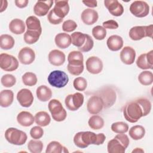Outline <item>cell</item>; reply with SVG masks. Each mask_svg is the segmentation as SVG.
Instances as JSON below:
<instances>
[{
  "instance_id": "cell-40",
  "label": "cell",
  "mask_w": 153,
  "mask_h": 153,
  "mask_svg": "<svg viewBox=\"0 0 153 153\" xmlns=\"http://www.w3.org/2000/svg\"><path fill=\"white\" fill-rule=\"evenodd\" d=\"M27 148L32 153H40L43 148V143L41 140L32 139L28 142Z\"/></svg>"
},
{
  "instance_id": "cell-4",
  "label": "cell",
  "mask_w": 153,
  "mask_h": 153,
  "mask_svg": "<svg viewBox=\"0 0 153 153\" xmlns=\"http://www.w3.org/2000/svg\"><path fill=\"white\" fill-rule=\"evenodd\" d=\"M94 95L99 96L103 100L104 106L103 108H109L115 103L117 99V93L112 87L105 86L99 90H97L94 93Z\"/></svg>"
},
{
  "instance_id": "cell-51",
  "label": "cell",
  "mask_w": 153,
  "mask_h": 153,
  "mask_svg": "<svg viewBox=\"0 0 153 153\" xmlns=\"http://www.w3.org/2000/svg\"><path fill=\"white\" fill-rule=\"evenodd\" d=\"M14 3L17 7L20 8H23L27 7L29 3V1L28 0H16L14 1Z\"/></svg>"
},
{
  "instance_id": "cell-35",
  "label": "cell",
  "mask_w": 153,
  "mask_h": 153,
  "mask_svg": "<svg viewBox=\"0 0 153 153\" xmlns=\"http://www.w3.org/2000/svg\"><path fill=\"white\" fill-rule=\"evenodd\" d=\"M86 35L80 32H74L71 36L72 44L78 48L81 47L85 42Z\"/></svg>"
},
{
  "instance_id": "cell-48",
  "label": "cell",
  "mask_w": 153,
  "mask_h": 153,
  "mask_svg": "<svg viewBox=\"0 0 153 153\" xmlns=\"http://www.w3.org/2000/svg\"><path fill=\"white\" fill-rule=\"evenodd\" d=\"M67 69L68 72L75 76L79 75L84 71V65L81 66H72L68 64Z\"/></svg>"
},
{
  "instance_id": "cell-7",
  "label": "cell",
  "mask_w": 153,
  "mask_h": 153,
  "mask_svg": "<svg viewBox=\"0 0 153 153\" xmlns=\"http://www.w3.org/2000/svg\"><path fill=\"white\" fill-rule=\"evenodd\" d=\"M47 80L51 86L56 88H62L68 83L69 78L65 72L55 70L50 72Z\"/></svg>"
},
{
  "instance_id": "cell-31",
  "label": "cell",
  "mask_w": 153,
  "mask_h": 153,
  "mask_svg": "<svg viewBox=\"0 0 153 153\" xmlns=\"http://www.w3.org/2000/svg\"><path fill=\"white\" fill-rule=\"evenodd\" d=\"M26 25L28 30L42 32L41 22L35 16H31L28 17L26 20Z\"/></svg>"
},
{
  "instance_id": "cell-24",
  "label": "cell",
  "mask_w": 153,
  "mask_h": 153,
  "mask_svg": "<svg viewBox=\"0 0 153 153\" xmlns=\"http://www.w3.org/2000/svg\"><path fill=\"white\" fill-rule=\"evenodd\" d=\"M57 47L61 49H65L69 47L72 43L71 36L66 33H57L54 38Z\"/></svg>"
},
{
  "instance_id": "cell-26",
  "label": "cell",
  "mask_w": 153,
  "mask_h": 153,
  "mask_svg": "<svg viewBox=\"0 0 153 153\" xmlns=\"http://www.w3.org/2000/svg\"><path fill=\"white\" fill-rule=\"evenodd\" d=\"M26 26L24 22L19 19H14L12 20L9 24L10 30L16 35H19L24 33Z\"/></svg>"
},
{
  "instance_id": "cell-2",
  "label": "cell",
  "mask_w": 153,
  "mask_h": 153,
  "mask_svg": "<svg viewBox=\"0 0 153 153\" xmlns=\"http://www.w3.org/2000/svg\"><path fill=\"white\" fill-rule=\"evenodd\" d=\"M105 139L106 136L102 133L96 134L89 131H79L74 136V142L77 147L85 148L90 145H102Z\"/></svg>"
},
{
  "instance_id": "cell-44",
  "label": "cell",
  "mask_w": 153,
  "mask_h": 153,
  "mask_svg": "<svg viewBox=\"0 0 153 153\" xmlns=\"http://www.w3.org/2000/svg\"><path fill=\"white\" fill-rule=\"evenodd\" d=\"M87 80L83 77H77L73 82L74 87L78 91H84L87 88Z\"/></svg>"
},
{
  "instance_id": "cell-28",
  "label": "cell",
  "mask_w": 153,
  "mask_h": 153,
  "mask_svg": "<svg viewBox=\"0 0 153 153\" xmlns=\"http://www.w3.org/2000/svg\"><path fill=\"white\" fill-rule=\"evenodd\" d=\"M36 94L37 98L41 102H47L49 100L52 96L51 89L44 85H40L37 88Z\"/></svg>"
},
{
  "instance_id": "cell-8",
  "label": "cell",
  "mask_w": 153,
  "mask_h": 153,
  "mask_svg": "<svg viewBox=\"0 0 153 153\" xmlns=\"http://www.w3.org/2000/svg\"><path fill=\"white\" fill-rule=\"evenodd\" d=\"M152 25L134 26L129 31V36L133 41H139L148 36L152 38Z\"/></svg>"
},
{
  "instance_id": "cell-29",
  "label": "cell",
  "mask_w": 153,
  "mask_h": 153,
  "mask_svg": "<svg viewBox=\"0 0 153 153\" xmlns=\"http://www.w3.org/2000/svg\"><path fill=\"white\" fill-rule=\"evenodd\" d=\"M68 64L72 66L83 65L84 57L82 53L79 51H72L68 56Z\"/></svg>"
},
{
  "instance_id": "cell-17",
  "label": "cell",
  "mask_w": 153,
  "mask_h": 153,
  "mask_svg": "<svg viewBox=\"0 0 153 153\" xmlns=\"http://www.w3.org/2000/svg\"><path fill=\"white\" fill-rule=\"evenodd\" d=\"M54 8L51 10L54 14L59 18L63 19V18L68 14L69 11V5L68 1H55Z\"/></svg>"
},
{
  "instance_id": "cell-50",
  "label": "cell",
  "mask_w": 153,
  "mask_h": 153,
  "mask_svg": "<svg viewBox=\"0 0 153 153\" xmlns=\"http://www.w3.org/2000/svg\"><path fill=\"white\" fill-rule=\"evenodd\" d=\"M103 27L105 29H116L118 27V23L114 20H109L103 22Z\"/></svg>"
},
{
  "instance_id": "cell-3",
  "label": "cell",
  "mask_w": 153,
  "mask_h": 153,
  "mask_svg": "<svg viewBox=\"0 0 153 153\" xmlns=\"http://www.w3.org/2000/svg\"><path fill=\"white\" fill-rule=\"evenodd\" d=\"M130 143L127 135L124 133L117 134L114 139L110 140L107 145L109 153H124Z\"/></svg>"
},
{
  "instance_id": "cell-1",
  "label": "cell",
  "mask_w": 153,
  "mask_h": 153,
  "mask_svg": "<svg viewBox=\"0 0 153 153\" xmlns=\"http://www.w3.org/2000/svg\"><path fill=\"white\" fill-rule=\"evenodd\" d=\"M151 110V103L146 98H139L127 103L123 109L125 119L131 123H136L141 117L148 115Z\"/></svg>"
},
{
  "instance_id": "cell-22",
  "label": "cell",
  "mask_w": 153,
  "mask_h": 153,
  "mask_svg": "<svg viewBox=\"0 0 153 153\" xmlns=\"http://www.w3.org/2000/svg\"><path fill=\"white\" fill-rule=\"evenodd\" d=\"M48 61L54 66H61L65 62V54L59 50H53L48 54Z\"/></svg>"
},
{
  "instance_id": "cell-25",
  "label": "cell",
  "mask_w": 153,
  "mask_h": 153,
  "mask_svg": "<svg viewBox=\"0 0 153 153\" xmlns=\"http://www.w3.org/2000/svg\"><path fill=\"white\" fill-rule=\"evenodd\" d=\"M18 123L23 127H29L33 124L35 121V117L27 111H22L17 116Z\"/></svg>"
},
{
  "instance_id": "cell-15",
  "label": "cell",
  "mask_w": 153,
  "mask_h": 153,
  "mask_svg": "<svg viewBox=\"0 0 153 153\" xmlns=\"http://www.w3.org/2000/svg\"><path fill=\"white\" fill-rule=\"evenodd\" d=\"M17 99L22 106L28 108L32 105L34 98L30 90L22 88L17 93Z\"/></svg>"
},
{
  "instance_id": "cell-32",
  "label": "cell",
  "mask_w": 153,
  "mask_h": 153,
  "mask_svg": "<svg viewBox=\"0 0 153 153\" xmlns=\"http://www.w3.org/2000/svg\"><path fill=\"white\" fill-rule=\"evenodd\" d=\"M128 134L130 137L133 140H140L144 137L145 129L142 126L136 125L130 128Z\"/></svg>"
},
{
  "instance_id": "cell-41",
  "label": "cell",
  "mask_w": 153,
  "mask_h": 153,
  "mask_svg": "<svg viewBox=\"0 0 153 153\" xmlns=\"http://www.w3.org/2000/svg\"><path fill=\"white\" fill-rule=\"evenodd\" d=\"M111 130L118 134L126 133L128 130V126L123 121L115 122L111 125Z\"/></svg>"
},
{
  "instance_id": "cell-20",
  "label": "cell",
  "mask_w": 153,
  "mask_h": 153,
  "mask_svg": "<svg viewBox=\"0 0 153 153\" xmlns=\"http://www.w3.org/2000/svg\"><path fill=\"white\" fill-rule=\"evenodd\" d=\"M53 1H38L33 7L35 14L42 17L47 14L49 10L51 8Z\"/></svg>"
},
{
  "instance_id": "cell-38",
  "label": "cell",
  "mask_w": 153,
  "mask_h": 153,
  "mask_svg": "<svg viewBox=\"0 0 153 153\" xmlns=\"http://www.w3.org/2000/svg\"><path fill=\"white\" fill-rule=\"evenodd\" d=\"M138 80L143 85H149L153 82V74L148 71H143L139 75Z\"/></svg>"
},
{
  "instance_id": "cell-14",
  "label": "cell",
  "mask_w": 153,
  "mask_h": 153,
  "mask_svg": "<svg viewBox=\"0 0 153 153\" xmlns=\"http://www.w3.org/2000/svg\"><path fill=\"white\" fill-rule=\"evenodd\" d=\"M136 65L141 69H152L153 50L140 54L136 60Z\"/></svg>"
},
{
  "instance_id": "cell-27",
  "label": "cell",
  "mask_w": 153,
  "mask_h": 153,
  "mask_svg": "<svg viewBox=\"0 0 153 153\" xmlns=\"http://www.w3.org/2000/svg\"><path fill=\"white\" fill-rule=\"evenodd\" d=\"M14 100V93L10 90H4L0 93V105L3 108L10 106Z\"/></svg>"
},
{
  "instance_id": "cell-19",
  "label": "cell",
  "mask_w": 153,
  "mask_h": 153,
  "mask_svg": "<svg viewBox=\"0 0 153 153\" xmlns=\"http://www.w3.org/2000/svg\"><path fill=\"white\" fill-rule=\"evenodd\" d=\"M120 59L121 62L127 65L134 63L136 57V51L133 48L130 46L124 47L120 52Z\"/></svg>"
},
{
  "instance_id": "cell-39",
  "label": "cell",
  "mask_w": 153,
  "mask_h": 153,
  "mask_svg": "<svg viewBox=\"0 0 153 153\" xmlns=\"http://www.w3.org/2000/svg\"><path fill=\"white\" fill-rule=\"evenodd\" d=\"M37 81L38 79L36 75L33 72H27L25 73L22 76V81L25 85L30 87L36 85Z\"/></svg>"
},
{
  "instance_id": "cell-21",
  "label": "cell",
  "mask_w": 153,
  "mask_h": 153,
  "mask_svg": "<svg viewBox=\"0 0 153 153\" xmlns=\"http://www.w3.org/2000/svg\"><path fill=\"white\" fill-rule=\"evenodd\" d=\"M99 18L97 12L91 8H87L84 10L81 14V19L82 22L87 25H91L95 23Z\"/></svg>"
},
{
  "instance_id": "cell-33",
  "label": "cell",
  "mask_w": 153,
  "mask_h": 153,
  "mask_svg": "<svg viewBox=\"0 0 153 153\" xmlns=\"http://www.w3.org/2000/svg\"><path fill=\"white\" fill-rule=\"evenodd\" d=\"M15 44L13 36L8 34H2L0 36V47L2 50L11 49Z\"/></svg>"
},
{
  "instance_id": "cell-23",
  "label": "cell",
  "mask_w": 153,
  "mask_h": 153,
  "mask_svg": "<svg viewBox=\"0 0 153 153\" xmlns=\"http://www.w3.org/2000/svg\"><path fill=\"white\" fill-rule=\"evenodd\" d=\"M108 48L112 51L120 50L123 46V39L121 36L113 35L109 36L106 41Z\"/></svg>"
},
{
  "instance_id": "cell-11",
  "label": "cell",
  "mask_w": 153,
  "mask_h": 153,
  "mask_svg": "<svg viewBox=\"0 0 153 153\" xmlns=\"http://www.w3.org/2000/svg\"><path fill=\"white\" fill-rule=\"evenodd\" d=\"M130 13L137 17H145L149 13V6L145 1H135L130 6Z\"/></svg>"
},
{
  "instance_id": "cell-9",
  "label": "cell",
  "mask_w": 153,
  "mask_h": 153,
  "mask_svg": "<svg viewBox=\"0 0 153 153\" xmlns=\"http://www.w3.org/2000/svg\"><path fill=\"white\" fill-rule=\"evenodd\" d=\"M0 67L5 71H14L18 68L19 62L12 55L7 53H1L0 54Z\"/></svg>"
},
{
  "instance_id": "cell-37",
  "label": "cell",
  "mask_w": 153,
  "mask_h": 153,
  "mask_svg": "<svg viewBox=\"0 0 153 153\" xmlns=\"http://www.w3.org/2000/svg\"><path fill=\"white\" fill-rule=\"evenodd\" d=\"M41 33L42 32L27 30L24 34V41L27 44H33L38 41Z\"/></svg>"
},
{
  "instance_id": "cell-12",
  "label": "cell",
  "mask_w": 153,
  "mask_h": 153,
  "mask_svg": "<svg viewBox=\"0 0 153 153\" xmlns=\"http://www.w3.org/2000/svg\"><path fill=\"white\" fill-rule=\"evenodd\" d=\"M104 104L102 99L98 96L93 95L88 100L87 109L88 112L93 115H96L103 109Z\"/></svg>"
},
{
  "instance_id": "cell-6",
  "label": "cell",
  "mask_w": 153,
  "mask_h": 153,
  "mask_svg": "<svg viewBox=\"0 0 153 153\" xmlns=\"http://www.w3.org/2000/svg\"><path fill=\"white\" fill-rule=\"evenodd\" d=\"M48 109L51 114L53 119L57 122H61L65 120L67 116L66 110L63 108L61 102L57 99H52L48 102Z\"/></svg>"
},
{
  "instance_id": "cell-30",
  "label": "cell",
  "mask_w": 153,
  "mask_h": 153,
  "mask_svg": "<svg viewBox=\"0 0 153 153\" xmlns=\"http://www.w3.org/2000/svg\"><path fill=\"white\" fill-rule=\"evenodd\" d=\"M34 117L36 124L41 127L48 126L51 121L50 115L45 111H39L37 112Z\"/></svg>"
},
{
  "instance_id": "cell-43",
  "label": "cell",
  "mask_w": 153,
  "mask_h": 153,
  "mask_svg": "<svg viewBox=\"0 0 153 153\" xmlns=\"http://www.w3.org/2000/svg\"><path fill=\"white\" fill-rule=\"evenodd\" d=\"M1 82L5 87H11L16 84V78L11 74H5L1 77Z\"/></svg>"
},
{
  "instance_id": "cell-18",
  "label": "cell",
  "mask_w": 153,
  "mask_h": 153,
  "mask_svg": "<svg viewBox=\"0 0 153 153\" xmlns=\"http://www.w3.org/2000/svg\"><path fill=\"white\" fill-rule=\"evenodd\" d=\"M104 4L110 14L114 16H121L124 13L123 6L117 0H105Z\"/></svg>"
},
{
  "instance_id": "cell-47",
  "label": "cell",
  "mask_w": 153,
  "mask_h": 153,
  "mask_svg": "<svg viewBox=\"0 0 153 153\" xmlns=\"http://www.w3.org/2000/svg\"><path fill=\"white\" fill-rule=\"evenodd\" d=\"M30 136L34 139H39L42 137L44 134V130L41 126H34L30 131Z\"/></svg>"
},
{
  "instance_id": "cell-49",
  "label": "cell",
  "mask_w": 153,
  "mask_h": 153,
  "mask_svg": "<svg viewBox=\"0 0 153 153\" xmlns=\"http://www.w3.org/2000/svg\"><path fill=\"white\" fill-rule=\"evenodd\" d=\"M47 19H48V22L51 24H53V25H59V23L62 22V21L63 20V19H60L57 16H56L51 10L50 11V12L48 14Z\"/></svg>"
},
{
  "instance_id": "cell-45",
  "label": "cell",
  "mask_w": 153,
  "mask_h": 153,
  "mask_svg": "<svg viewBox=\"0 0 153 153\" xmlns=\"http://www.w3.org/2000/svg\"><path fill=\"white\" fill-rule=\"evenodd\" d=\"M94 45V41L92 38L88 34L86 35V40L84 45L78 49L81 52H88L90 51Z\"/></svg>"
},
{
  "instance_id": "cell-36",
  "label": "cell",
  "mask_w": 153,
  "mask_h": 153,
  "mask_svg": "<svg viewBox=\"0 0 153 153\" xmlns=\"http://www.w3.org/2000/svg\"><path fill=\"white\" fill-rule=\"evenodd\" d=\"M104 123L103 119L97 115L91 116L88 121L89 127L93 130L101 129L104 126Z\"/></svg>"
},
{
  "instance_id": "cell-5",
  "label": "cell",
  "mask_w": 153,
  "mask_h": 153,
  "mask_svg": "<svg viewBox=\"0 0 153 153\" xmlns=\"http://www.w3.org/2000/svg\"><path fill=\"white\" fill-rule=\"evenodd\" d=\"M5 137L10 143L16 145H23L27 139L25 132L14 127H10L6 130Z\"/></svg>"
},
{
  "instance_id": "cell-13",
  "label": "cell",
  "mask_w": 153,
  "mask_h": 153,
  "mask_svg": "<svg viewBox=\"0 0 153 153\" xmlns=\"http://www.w3.org/2000/svg\"><path fill=\"white\" fill-rule=\"evenodd\" d=\"M87 71L92 74H98L103 69V62L96 56H91L87 59L85 62Z\"/></svg>"
},
{
  "instance_id": "cell-53",
  "label": "cell",
  "mask_w": 153,
  "mask_h": 153,
  "mask_svg": "<svg viewBox=\"0 0 153 153\" xmlns=\"http://www.w3.org/2000/svg\"><path fill=\"white\" fill-rule=\"evenodd\" d=\"M132 152H144V151L140 148H136L135 149L132 151Z\"/></svg>"
},
{
  "instance_id": "cell-10",
  "label": "cell",
  "mask_w": 153,
  "mask_h": 153,
  "mask_svg": "<svg viewBox=\"0 0 153 153\" xmlns=\"http://www.w3.org/2000/svg\"><path fill=\"white\" fill-rule=\"evenodd\" d=\"M67 108L72 111L78 110L84 103V95L79 92L68 94L65 100Z\"/></svg>"
},
{
  "instance_id": "cell-52",
  "label": "cell",
  "mask_w": 153,
  "mask_h": 153,
  "mask_svg": "<svg viewBox=\"0 0 153 153\" xmlns=\"http://www.w3.org/2000/svg\"><path fill=\"white\" fill-rule=\"evenodd\" d=\"M82 3L90 7V8H94L97 6V2L96 0H91V1H82Z\"/></svg>"
},
{
  "instance_id": "cell-46",
  "label": "cell",
  "mask_w": 153,
  "mask_h": 153,
  "mask_svg": "<svg viewBox=\"0 0 153 153\" xmlns=\"http://www.w3.org/2000/svg\"><path fill=\"white\" fill-rule=\"evenodd\" d=\"M77 27L76 22L72 20H67L63 23L62 29L66 32H71L75 30Z\"/></svg>"
},
{
  "instance_id": "cell-34",
  "label": "cell",
  "mask_w": 153,
  "mask_h": 153,
  "mask_svg": "<svg viewBox=\"0 0 153 153\" xmlns=\"http://www.w3.org/2000/svg\"><path fill=\"white\" fill-rule=\"evenodd\" d=\"M47 153H62L68 152V149L57 141H52L50 142L46 148Z\"/></svg>"
},
{
  "instance_id": "cell-16",
  "label": "cell",
  "mask_w": 153,
  "mask_h": 153,
  "mask_svg": "<svg viewBox=\"0 0 153 153\" xmlns=\"http://www.w3.org/2000/svg\"><path fill=\"white\" fill-rule=\"evenodd\" d=\"M19 62L23 65H30L33 62L35 59L34 51L28 47L22 48L18 54Z\"/></svg>"
},
{
  "instance_id": "cell-42",
  "label": "cell",
  "mask_w": 153,
  "mask_h": 153,
  "mask_svg": "<svg viewBox=\"0 0 153 153\" xmlns=\"http://www.w3.org/2000/svg\"><path fill=\"white\" fill-rule=\"evenodd\" d=\"M92 35L97 40H103L106 36V30L103 27L97 25L92 29Z\"/></svg>"
}]
</instances>
